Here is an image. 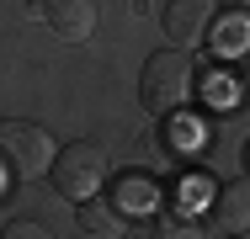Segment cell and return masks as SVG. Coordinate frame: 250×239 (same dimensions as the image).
<instances>
[{
  "mask_svg": "<svg viewBox=\"0 0 250 239\" xmlns=\"http://www.w3.org/2000/svg\"><path fill=\"white\" fill-rule=\"evenodd\" d=\"M229 239H250V234H229Z\"/></svg>",
  "mask_w": 250,
  "mask_h": 239,
  "instance_id": "cell-14",
  "label": "cell"
},
{
  "mask_svg": "<svg viewBox=\"0 0 250 239\" xmlns=\"http://www.w3.org/2000/svg\"><path fill=\"white\" fill-rule=\"evenodd\" d=\"M197 143H202L197 122H187V117H165V133H160V149H165V154H192Z\"/></svg>",
  "mask_w": 250,
  "mask_h": 239,
  "instance_id": "cell-10",
  "label": "cell"
},
{
  "mask_svg": "<svg viewBox=\"0 0 250 239\" xmlns=\"http://www.w3.org/2000/svg\"><path fill=\"white\" fill-rule=\"evenodd\" d=\"M154 239H213V234L202 229L192 213H165V218L154 223Z\"/></svg>",
  "mask_w": 250,
  "mask_h": 239,
  "instance_id": "cell-11",
  "label": "cell"
},
{
  "mask_svg": "<svg viewBox=\"0 0 250 239\" xmlns=\"http://www.w3.org/2000/svg\"><path fill=\"white\" fill-rule=\"evenodd\" d=\"M5 239H53L38 218H16V223H5Z\"/></svg>",
  "mask_w": 250,
  "mask_h": 239,
  "instance_id": "cell-12",
  "label": "cell"
},
{
  "mask_svg": "<svg viewBox=\"0 0 250 239\" xmlns=\"http://www.w3.org/2000/svg\"><path fill=\"white\" fill-rule=\"evenodd\" d=\"M213 223L229 234H250V181H224L213 191Z\"/></svg>",
  "mask_w": 250,
  "mask_h": 239,
  "instance_id": "cell-7",
  "label": "cell"
},
{
  "mask_svg": "<svg viewBox=\"0 0 250 239\" xmlns=\"http://www.w3.org/2000/svg\"><path fill=\"white\" fill-rule=\"evenodd\" d=\"M75 223H80V234H91V239H123L128 234V218H117V213L106 207V197L80 202V207H75Z\"/></svg>",
  "mask_w": 250,
  "mask_h": 239,
  "instance_id": "cell-8",
  "label": "cell"
},
{
  "mask_svg": "<svg viewBox=\"0 0 250 239\" xmlns=\"http://www.w3.org/2000/svg\"><path fill=\"white\" fill-rule=\"evenodd\" d=\"M53 191L64 197V202H91V197H101V186H106V149L101 143H64L59 154H53V170H48Z\"/></svg>",
  "mask_w": 250,
  "mask_h": 239,
  "instance_id": "cell-2",
  "label": "cell"
},
{
  "mask_svg": "<svg viewBox=\"0 0 250 239\" xmlns=\"http://www.w3.org/2000/svg\"><path fill=\"white\" fill-rule=\"evenodd\" d=\"M160 27H165L170 48H192L213 27V5L208 0H170V5H160Z\"/></svg>",
  "mask_w": 250,
  "mask_h": 239,
  "instance_id": "cell-4",
  "label": "cell"
},
{
  "mask_svg": "<svg viewBox=\"0 0 250 239\" xmlns=\"http://www.w3.org/2000/svg\"><path fill=\"white\" fill-rule=\"evenodd\" d=\"M245 101H250V69H245Z\"/></svg>",
  "mask_w": 250,
  "mask_h": 239,
  "instance_id": "cell-13",
  "label": "cell"
},
{
  "mask_svg": "<svg viewBox=\"0 0 250 239\" xmlns=\"http://www.w3.org/2000/svg\"><path fill=\"white\" fill-rule=\"evenodd\" d=\"M139 96H144V106H149L154 117H181L187 112V101L197 96V69H192V59L187 53H154L149 64H144V75H139Z\"/></svg>",
  "mask_w": 250,
  "mask_h": 239,
  "instance_id": "cell-1",
  "label": "cell"
},
{
  "mask_svg": "<svg viewBox=\"0 0 250 239\" xmlns=\"http://www.w3.org/2000/svg\"><path fill=\"white\" fill-rule=\"evenodd\" d=\"M59 143L53 133H43L38 122H0V170L16 181H38L53 170Z\"/></svg>",
  "mask_w": 250,
  "mask_h": 239,
  "instance_id": "cell-3",
  "label": "cell"
},
{
  "mask_svg": "<svg viewBox=\"0 0 250 239\" xmlns=\"http://www.w3.org/2000/svg\"><path fill=\"white\" fill-rule=\"evenodd\" d=\"M27 11L43 16L53 27V38H64V43H85L96 32V5L91 0H48V5H27Z\"/></svg>",
  "mask_w": 250,
  "mask_h": 239,
  "instance_id": "cell-5",
  "label": "cell"
},
{
  "mask_svg": "<svg viewBox=\"0 0 250 239\" xmlns=\"http://www.w3.org/2000/svg\"><path fill=\"white\" fill-rule=\"evenodd\" d=\"M245 165H250V149H245Z\"/></svg>",
  "mask_w": 250,
  "mask_h": 239,
  "instance_id": "cell-15",
  "label": "cell"
},
{
  "mask_svg": "<svg viewBox=\"0 0 250 239\" xmlns=\"http://www.w3.org/2000/svg\"><path fill=\"white\" fill-rule=\"evenodd\" d=\"M245 43H250L245 11H213V53H240Z\"/></svg>",
  "mask_w": 250,
  "mask_h": 239,
  "instance_id": "cell-9",
  "label": "cell"
},
{
  "mask_svg": "<svg viewBox=\"0 0 250 239\" xmlns=\"http://www.w3.org/2000/svg\"><path fill=\"white\" fill-rule=\"evenodd\" d=\"M106 181H112V186H106V207H112L117 218L154 213V202H160L154 176H144V170H123V176H106Z\"/></svg>",
  "mask_w": 250,
  "mask_h": 239,
  "instance_id": "cell-6",
  "label": "cell"
}]
</instances>
